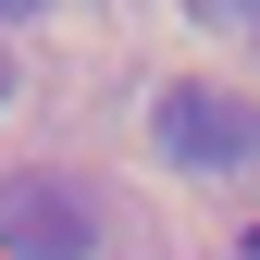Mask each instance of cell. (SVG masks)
Wrapping results in <instances>:
<instances>
[{
	"label": "cell",
	"mask_w": 260,
	"mask_h": 260,
	"mask_svg": "<svg viewBox=\"0 0 260 260\" xmlns=\"http://www.w3.org/2000/svg\"><path fill=\"white\" fill-rule=\"evenodd\" d=\"M248 260H260V223H248Z\"/></svg>",
	"instance_id": "8992f818"
},
{
	"label": "cell",
	"mask_w": 260,
	"mask_h": 260,
	"mask_svg": "<svg viewBox=\"0 0 260 260\" xmlns=\"http://www.w3.org/2000/svg\"><path fill=\"white\" fill-rule=\"evenodd\" d=\"M186 13H199V25H236V38L260 50V0H186Z\"/></svg>",
	"instance_id": "3957f363"
},
{
	"label": "cell",
	"mask_w": 260,
	"mask_h": 260,
	"mask_svg": "<svg viewBox=\"0 0 260 260\" xmlns=\"http://www.w3.org/2000/svg\"><path fill=\"white\" fill-rule=\"evenodd\" d=\"M0 248L13 260H100V211L75 174H0Z\"/></svg>",
	"instance_id": "7a4b0ae2"
},
{
	"label": "cell",
	"mask_w": 260,
	"mask_h": 260,
	"mask_svg": "<svg viewBox=\"0 0 260 260\" xmlns=\"http://www.w3.org/2000/svg\"><path fill=\"white\" fill-rule=\"evenodd\" d=\"M149 149L174 161V174H248L260 161V112L236 87H161L149 100Z\"/></svg>",
	"instance_id": "6da1fadb"
},
{
	"label": "cell",
	"mask_w": 260,
	"mask_h": 260,
	"mask_svg": "<svg viewBox=\"0 0 260 260\" xmlns=\"http://www.w3.org/2000/svg\"><path fill=\"white\" fill-rule=\"evenodd\" d=\"M0 100H13V62H0Z\"/></svg>",
	"instance_id": "5b68a950"
},
{
	"label": "cell",
	"mask_w": 260,
	"mask_h": 260,
	"mask_svg": "<svg viewBox=\"0 0 260 260\" xmlns=\"http://www.w3.org/2000/svg\"><path fill=\"white\" fill-rule=\"evenodd\" d=\"M25 13H50V0H0V25H25Z\"/></svg>",
	"instance_id": "277c9868"
}]
</instances>
